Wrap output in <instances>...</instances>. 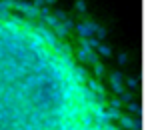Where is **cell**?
Segmentation results:
<instances>
[{
  "instance_id": "18",
  "label": "cell",
  "mask_w": 158,
  "mask_h": 130,
  "mask_svg": "<svg viewBox=\"0 0 158 130\" xmlns=\"http://www.w3.org/2000/svg\"><path fill=\"white\" fill-rule=\"evenodd\" d=\"M112 90H114L116 94H122V92H124V84H114V86H112Z\"/></svg>"
},
{
  "instance_id": "3",
  "label": "cell",
  "mask_w": 158,
  "mask_h": 130,
  "mask_svg": "<svg viewBox=\"0 0 158 130\" xmlns=\"http://www.w3.org/2000/svg\"><path fill=\"white\" fill-rule=\"evenodd\" d=\"M78 122H80L82 128H90L94 124V116L90 114V112H82V114L78 116Z\"/></svg>"
},
{
  "instance_id": "1",
  "label": "cell",
  "mask_w": 158,
  "mask_h": 130,
  "mask_svg": "<svg viewBox=\"0 0 158 130\" xmlns=\"http://www.w3.org/2000/svg\"><path fill=\"white\" fill-rule=\"evenodd\" d=\"M14 10H20L24 14V18H38L40 16V12H38V8L34 6L32 2H28V0H16V4H14Z\"/></svg>"
},
{
  "instance_id": "4",
  "label": "cell",
  "mask_w": 158,
  "mask_h": 130,
  "mask_svg": "<svg viewBox=\"0 0 158 130\" xmlns=\"http://www.w3.org/2000/svg\"><path fill=\"white\" fill-rule=\"evenodd\" d=\"M120 124H122L126 130H132V126H134V118H130V116H124V114H120Z\"/></svg>"
},
{
  "instance_id": "10",
  "label": "cell",
  "mask_w": 158,
  "mask_h": 130,
  "mask_svg": "<svg viewBox=\"0 0 158 130\" xmlns=\"http://www.w3.org/2000/svg\"><path fill=\"white\" fill-rule=\"evenodd\" d=\"M16 0H0V8H8V10H14Z\"/></svg>"
},
{
  "instance_id": "8",
  "label": "cell",
  "mask_w": 158,
  "mask_h": 130,
  "mask_svg": "<svg viewBox=\"0 0 158 130\" xmlns=\"http://www.w3.org/2000/svg\"><path fill=\"white\" fill-rule=\"evenodd\" d=\"M126 110H128V112H132V114H142V108H140V106H138V104H136V102H132V100H130V102H128Z\"/></svg>"
},
{
  "instance_id": "17",
  "label": "cell",
  "mask_w": 158,
  "mask_h": 130,
  "mask_svg": "<svg viewBox=\"0 0 158 130\" xmlns=\"http://www.w3.org/2000/svg\"><path fill=\"white\" fill-rule=\"evenodd\" d=\"M132 130H142V118H134V126Z\"/></svg>"
},
{
  "instance_id": "12",
  "label": "cell",
  "mask_w": 158,
  "mask_h": 130,
  "mask_svg": "<svg viewBox=\"0 0 158 130\" xmlns=\"http://www.w3.org/2000/svg\"><path fill=\"white\" fill-rule=\"evenodd\" d=\"M86 44H88L92 50H96V48H98V44H100V40L94 38V36H90V38H86Z\"/></svg>"
},
{
  "instance_id": "20",
  "label": "cell",
  "mask_w": 158,
  "mask_h": 130,
  "mask_svg": "<svg viewBox=\"0 0 158 130\" xmlns=\"http://www.w3.org/2000/svg\"><path fill=\"white\" fill-rule=\"evenodd\" d=\"M54 2H56V0H44V4H48V6H52Z\"/></svg>"
},
{
  "instance_id": "6",
  "label": "cell",
  "mask_w": 158,
  "mask_h": 130,
  "mask_svg": "<svg viewBox=\"0 0 158 130\" xmlns=\"http://www.w3.org/2000/svg\"><path fill=\"white\" fill-rule=\"evenodd\" d=\"M106 36H108V34H106V28L98 24V26L94 28V38H98V40H100V42H102V40H104Z\"/></svg>"
},
{
  "instance_id": "9",
  "label": "cell",
  "mask_w": 158,
  "mask_h": 130,
  "mask_svg": "<svg viewBox=\"0 0 158 130\" xmlns=\"http://www.w3.org/2000/svg\"><path fill=\"white\" fill-rule=\"evenodd\" d=\"M74 8H76V10L80 12V14H86V0H76Z\"/></svg>"
},
{
  "instance_id": "16",
  "label": "cell",
  "mask_w": 158,
  "mask_h": 130,
  "mask_svg": "<svg viewBox=\"0 0 158 130\" xmlns=\"http://www.w3.org/2000/svg\"><path fill=\"white\" fill-rule=\"evenodd\" d=\"M126 62H128V54H126V52H120V54H118V64L124 66Z\"/></svg>"
},
{
  "instance_id": "2",
  "label": "cell",
  "mask_w": 158,
  "mask_h": 130,
  "mask_svg": "<svg viewBox=\"0 0 158 130\" xmlns=\"http://www.w3.org/2000/svg\"><path fill=\"white\" fill-rule=\"evenodd\" d=\"M96 26H98V24L86 16V18L82 20V22H78L74 28H76V34L80 36V38H90V36H94V28H96Z\"/></svg>"
},
{
  "instance_id": "5",
  "label": "cell",
  "mask_w": 158,
  "mask_h": 130,
  "mask_svg": "<svg viewBox=\"0 0 158 130\" xmlns=\"http://www.w3.org/2000/svg\"><path fill=\"white\" fill-rule=\"evenodd\" d=\"M96 54H100V56H112V48L108 44H98V48H96Z\"/></svg>"
},
{
  "instance_id": "7",
  "label": "cell",
  "mask_w": 158,
  "mask_h": 130,
  "mask_svg": "<svg viewBox=\"0 0 158 130\" xmlns=\"http://www.w3.org/2000/svg\"><path fill=\"white\" fill-rule=\"evenodd\" d=\"M124 82V76H122V72H112L110 74V84L114 86V84H122Z\"/></svg>"
},
{
  "instance_id": "13",
  "label": "cell",
  "mask_w": 158,
  "mask_h": 130,
  "mask_svg": "<svg viewBox=\"0 0 158 130\" xmlns=\"http://www.w3.org/2000/svg\"><path fill=\"white\" fill-rule=\"evenodd\" d=\"M108 106H112V108H120V106H122V100H120V98H110V100H108Z\"/></svg>"
},
{
  "instance_id": "11",
  "label": "cell",
  "mask_w": 158,
  "mask_h": 130,
  "mask_svg": "<svg viewBox=\"0 0 158 130\" xmlns=\"http://www.w3.org/2000/svg\"><path fill=\"white\" fill-rule=\"evenodd\" d=\"M92 66H94V74H96V76L100 78L102 74H104V64H100V62H94Z\"/></svg>"
},
{
  "instance_id": "19",
  "label": "cell",
  "mask_w": 158,
  "mask_h": 130,
  "mask_svg": "<svg viewBox=\"0 0 158 130\" xmlns=\"http://www.w3.org/2000/svg\"><path fill=\"white\" fill-rule=\"evenodd\" d=\"M32 4H34L36 8H40V6H44V0H32Z\"/></svg>"
},
{
  "instance_id": "14",
  "label": "cell",
  "mask_w": 158,
  "mask_h": 130,
  "mask_svg": "<svg viewBox=\"0 0 158 130\" xmlns=\"http://www.w3.org/2000/svg\"><path fill=\"white\" fill-rule=\"evenodd\" d=\"M126 86H128V88H136V86H138V78L128 76V78H126Z\"/></svg>"
},
{
  "instance_id": "15",
  "label": "cell",
  "mask_w": 158,
  "mask_h": 130,
  "mask_svg": "<svg viewBox=\"0 0 158 130\" xmlns=\"http://www.w3.org/2000/svg\"><path fill=\"white\" fill-rule=\"evenodd\" d=\"M132 98H134V96H132V94H130V92H126V90H124V92H122V94H120V100H122V102H130V100H132Z\"/></svg>"
}]
</instances>
